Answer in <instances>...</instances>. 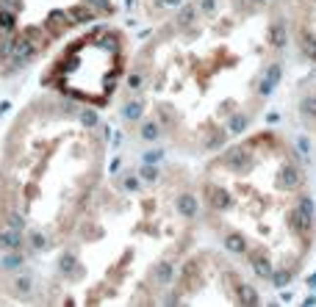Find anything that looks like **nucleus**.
I'll list each match as a JSON object with an SVG mask.
<instances>
[{"label": "nucleus", "mask_w": 316, "mask_h": 307, "mask_svg": "<svg viewBox=\"0 0 316 307\" xmlns=\"http://www.w3.org/2000/svg\"><path fill=\"white\" fill-rule=\"evenodd\" d=\"M283 44L277 0H189L130 61L139 114L172 153L205 158L253 128Z\"/></svg>", "instance_id": "f257e3e1"}, {"label": "nucleus", "mask_w": 316, "mask_h": 307, "mask_svg": "<svg viewBox=\"0 0 316 307\" xmlns=\"http://www.w3.org/2000/svg\"><path fill=\"white\" fill-rule=\"evenodd\" d=\"M197 194L180 166L103 180L94 199L47 255V305H158L194 247Z\"/></svg>", "instance_id": "f03ea898"}, {"label": "nucleus", "mask_w": 316, "mask_h": 307, "mask_svg": "<svg viewBox=\"0 0 316 307\" xmlns=\"http://www.w3.org/2000/svg\"><path fill=\"white\" fill-rule=\"evenodd\" d=\"M208 230L253 277L289 285L316 252V202L305 163L280 130H244L205 155L194 180Z\"/></svg>", "instance_id": "7ed1b4c3"}, {"label": "nucleus", "mask_w": 316, "mask_h": 307, "mask_svg": "<svg viewBox=\"0 0 316 307\" xmlns=\"http://www.w3.org/2000/svg\"><path fill=\"white\" fill-rule=\"evenodd\" d=\"M105 130L89 105L28 100L0 136V252L47 257L105 180Z\"/></svg>", "instance_id": "20e7f679"}, {"label": "nucleus", "mask_w": 316, "mask_h": 307, "mask_svg": "<svg viewBox=\"0 0 316 307\" xmlns=\"http://www.w3.org/2000/svg\"><path fill=\"white\" fill-rule=\"evenodd\" d=\"M122 0H0V80L22 75L81 28L111 19Z\"/></svg>", "instance_id": "39448f33"}, {"label": "nucleus", "mask_w": 316, "mask_h": 307, "mask_svg": "<svg viewBox=\"0 0 316 307\" xmlns=\"http://www.w3.org/2000/svg\"><path fill=\"white\" fill-rule=\"evenodd\" d=\"M128 34L108 19L92 22L50 53L42 83L72 102L103 108L120 94L130 67Z\"/></svg>", "instance_id": "423d86ee"}, {"label": "nucleus", "mask_w": 316, "mask_h": 307, "mask_svg": "<svg viewBox=\"0 0 316 307\" xmlns=\"http://www.w3.org/2000/svg\"><path fill=\"white\" fill-rule=\"evenodd\" d=\"M167 305H255V282L228 252L191 247L178 263L164 293Z\"/></svg>", "instance_id": "0eeeda50"}, {"label": "nucleus", "mask_w": 316, "mask_h": 307, "mask_svg": "<svg viewBox=\"0 0 316 307\" xmlns=\"http://www.w3.org/2000/svg\"><path fill=\"white\" fill-rule=\"evenodd\" d=\"M286 28L291 31L299 56L316 64V0H289Z\"/></svg>", "instance_id": "6e6552de"}, {"label": "nucleus", "mask_w": 316, "mask_h": 307, "mask_svg": "<svg viewBox=\"0 0 316 307\" xmlns=\"http://www.w3.org/2000/svg\"><path fill=\"white\" fill-rule=\"evenodd\" d=\"M34 290L14 269L9 266H0V305H28L36 302Z\"/></svg>", "instance_id": "1a4fd4ad"}, {"label": "nucleus", "mask_w": 316, "mask_h": 307, "mask_svg": "<svg viewBox=\"0 0 316 307\" xmlns=\"http://www.w3.org/2000/svg\"><path fill=\"white\" fill-rule=\"evenodd\" d=\"M302 119H305L308 130H311V136L316 141V83L311 86L302 97Z\"/></svg>", "instance_id": "9d476101"}]
</instances>
